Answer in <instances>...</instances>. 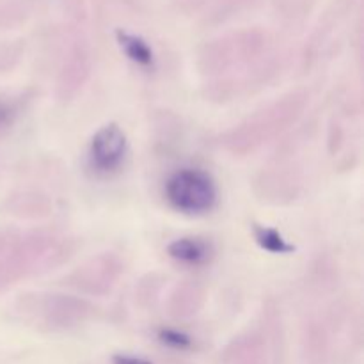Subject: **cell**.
Listing matches in <instances>:
<instances>
[{
    "label": "cell",
    "mask_w": 364,
    "mask_h": 364,
    "mask_svg": "<svg viewBox=\"0 0 364 364\" xmlns=\"http://www.w3.org/2000/svg\"><path fill=\"white\" fill-rule=\"evenodd\" d=\"M4 208L9 215L23 220H38L45 219L52 212V201L48 196L39 191H16L11 196H7Z\"/></svg>",
    "instance_id": "cell-10"
},
{
    "label": "cell",
    "mask_w": 364,
    "mask_h": 364,
    "mask_svg": "<svg viewBox=\"0 0 364 364\" xmlns=\"http://www.w3.org/2000/svg\"><path fill=\"white\" fill-rule=\"evenodd\" d=\"M171 258L181 265L199 267L208 263L213 256V247L206 238L199 237H181L171 242L167 247Z\"/></svg>",
    "instance_id": "cell-12"
},
{
    "label": "cell",
    "mask_w": 364,
    "mask_h": 364,
    "mask_svg": "<svg viewBox=\"0 0 364 364\" xmlns=\"http://www.w3.org/2000/svg\"><path fill=\"white\" fill-rule=\"evenodd\" d=\"M270 38L262 28H242L212 39L198 53V68L208 78L231 77L265 57Z\"/></svg>",
    "instance_id": "cell-2"
},
{
    "label": "cell",
    "mask_w": 364,
    "mask_h": 364,
    "mask_svg": "<svg viewBox=\"0 0 364 364\" xmlns=\"http://www.w3.org/2000/svg\"><path fill=\"white\" fill-rule=\"evenodd\" d=\"M114 364H151L146 359L137 358V355H128V354H119V355H114L112 359Z\"/></svg>",
    "instance_id": "cell-19"
},
{
    "label": "cell",
    "mask_w": 364,
    "mask_h": 364,
    "mask_svg": "<svg viewBox=\"0 0 364 364\" xmlns=\"http://www.w3.org/2000/svg\"><path fill=\"white\" fill-rule=\"evenodd\" d=\"M21 311H28L41 320L48 329L64 331L84 323L95 315V308L84 297L66 294L25 295Z\"/></svg>",
    "instance_id": "cell-5"
},
{
    "label": "cell",
    "mask_w": 364,
    "mask_h": 364,
    "mask_svg": "<svg viewBox=\"0 0 364 364\" xmlns=\"http://www.w3.org/2000/svg\"><path fill=\"white\" fill-rule=\"evenodd\" d=\"M23 55V43L11 41L0 43V73H7L20 63Z\"/></svg>",
    "instance_id": "cell-16"
},
{
    "label": "cell",
    "mask_w": 364,
    "mask_h": 364,
    "mask_svg": "<svg viewBox=\"0 0 364 364\" xmlns=\"http://www.w3.org/2000/svg\"><path fill=\"white\" fill-rule=\"evenodd\" d=\"M123 274V263L112 252H102L64 277V283L89 297H103L114 290Z\"/></svg>",
    "instance_id": "cell-6"
},
{
    "label": "cell",
    "mask_w": 364,
    "mask_h": 364,
    "mask_svg": "<svg viewBox=\"0 0 364 364\" xmlns=\"http://www.w3.org/2000/svg\"><path fill=\"white\" fill-rule=\"evenodd\" d=\"M127 135L119 124H103L89 144V166L96 174L110 176L117 173L127 159Z\"/></svg>",
    "instance_id": "cell-7"
},
{
    "label": "cell",
    "mask_w": 364,
    "mask_h": 364,
    "mask_svg": "<svg viewBox=\"0 0 364 364\" xmlns=\"http://www.w3.org/2000/svg\"><path fill=\"white\" fill-rule=\"evenodd\" d=\"M73 242L53 235L34 233L21 238L0 258V294L32 274L46 272L73 256Z\"/></svg>",
    "instance_id": "cell-3"
},
{
    "label": "cell",
    "mask_w": 364,
    "mask_h": 364,
    "mask_svg": "<svg viewBox=\"0 0 364 364\" xmlns=\"http://www.w3.org/2000/svg\"><path fill=\"white\" fill-rule=\"evenodd\" d=\"M206 301V290L201 283L183 281L171 290L167 297V313L174 318H191L201 311Z\"/></svg>",
    "instance_id": "cell-11"
},
{
    "label": "cell",
    "mask_w": 364,
    "mask_h": 364,
    "mask_svg": "<svg viewBox=\"0 0 364 364\" xmlns=\"http://www.w3.org/2000/svg\"><path fill=\"white\" fill-rule=\"evenodd\" d=\"M308 103L309 92L306 89H295L228 130L220 137V144L231 155L245 156L255 153L294 127L302 117Z\"/></svg>",
    "instance_id": "cell-1"
},
{
    "label": "cell",
    "mask_w": 364,
    "mask_h": 364,
    "mask_svg": "<svg viewBox=\"0 0 364 364\" xmlns=\"http://www.w3.org/2000/svg\"><path fill=\"white\" fill-rule=\"evenodd\" d=\"M302 173L294 166L267 167L256 176L255 194L267 205H290L301 196Z\"/></svg>",
    "instance_id": "cell-8"
},
{
    "label": "cell",
    "mask_w": 364,
    "mask_h": 364,
    "mask_svg": "<svg viewBox=\"0 0 364 364\" xmlns=\"http://www.w3.org/2000/svg\"><path fill=\"white\" fill-rule=\"evenodd\" d=\"M160 338H162L164 343L171 345L174 348H185L191 345V340L185 334L178 333V331H162Z\"/></svg>",
    "instance_id": "cell-18"
},
{
    "label": "cell",
    "mask_w": 364,
    "mask_h": 364,
    "mask_svg": "<svg viewBox=\"0 0 364 364\" xmlns=\"http://www.w3.org/2000/svg\"><path fill=\"white\" fill-rule=\"evenodd\" d=\"M117 38H119L121 50L127 53V57L132 60V63L144 68V70H149V68L155 66V55H153V50L149 48V45L144 41V39L139 38V36L135 34H128V32H119Z\"/></svg>",
    "instance_id": "cell-14"
},
{
    "label": "cell",
    "mask_w": 364,
    "mask_h": 364,
    "mask_svg": "<svg viewBox=\"0 0 364 364\" xmlns=\"http://www.w3.org/2000/svg\"><path fill=\"white\" fill-rule=\"evenodd\" d=\"M228 355L235 364H263L265 361V345L262 336L249 333L231 343Z\"/></svg>",
    "instance_id": "cell-13"
},
{
    "label": "cell",
    "mask_w": 364,
    "mask_h": 364,
    "mask_svg": "<svg viewBox=\"0 0 364 364\" xmlns=\"http://www.w3.org/2000/svg\"><path fill=\"white\" fill-rule=\"evenodd\" d=\"M92 57L91 50L84 41L71 45L64 57L55 80V98L59 102H71L82 91L91 77Z\"/></svg>",
    "instance_id": "cell-9"
},
{
    "label": "cell",
    "mask_w": 364,
    "mask_h": 364,
    "mask_svg": "<svg viewBox=\"0 0 364 364\" xmlns=\"http://www.w3.org/2000/svg\"><path fill=\"white\" fill-rule=\"evenodd\" d=\"M18 114H20L18 103L11 100L9 96L0 92V137L6 135L13 128V124L18 119Z\"/></svg>",
    "instance_id": "cell-17"
},
{
    "label": "cell",
    "mask_w": 364,
    "mask_h": 364,
    "mask_svg": "<svg viewBox=\"0 0 364 364\" xmlns=\"http://www.w3.org/2000/svg\"><path fill=\"white\" fill-rule=\"evenodd\" d=\"M164 196L171 208L185 215H203L217 205V185L203 169H178L171 174L164 187Z\"/></svg>",
    "instance_id": "cell-4"
},
{
    "label": "cell",
    "mask_w": 364,
    "mask_h": 364,
    "mask_svg": "<svg viewBox=\"0 0 364 364\" xmlns=\"http://www.w3.org/2000/svg\"><path fill=\"white\" fill-rule=\"evenodd\" d=\"M255 238L258 242L259 247L263 251L270 252V255H288V252L294 251V245L288 244L283 237L279 235V231L272 230V228L267 226H255Z\"/></svg>",
    "instance_id": "cell-15"
}]
</instances>
